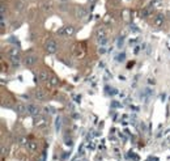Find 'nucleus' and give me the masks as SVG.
Here are the masks:
<instances>
[{"label":"nucleus","mask_w":170,"mask_h":161,"mask_svg":"<svg viewBox=\"0 0 170 161\" xmlns=\"http://www.w3.org/2000/svg\"><path fill=\"white\" fill-rule=\"evenodd\" d=\"M9 60L13 63V67H18L20 65V50L17 47H13L8 51Z\"/></svg>","instance_id":"1"},{"label":"nucleus","mask_w":170,"mask_h":161,"mask_svg":"<svg viewBox=\"0 0 170 161\" xmlns=\"http://www.w3.org/2000/svg\"><path fill=\"white\" fill-rule=\"evenodd\" d=\"M48 124V117L46 114H39V115L34 117V126L38 128H45Z\"/></svg>","instance_id":"2"},{"label":"nucleus","mask_w":170,"mask_h":161,"mask_svg":"<svg viewBox=\"0 0 170 161\" xmlns=\"http://www.w3.org/2000/svg\"><path fill=\"white\" fill-rule=\"evenodd\" d=\"M45 50L47 54H55L58 51V43L55 40H47L45 42Z\"/></svg>","instance_id":"3"},{"label":"nucleus","mask_w":170,"mask_h":161,"mask_svg":"<svg viewBox=\"0 0 170 161\" xmlns=\"http://www.w3.org/2000/svg\"><path fill=\"white\" fill-rule=\"evenodd\" d=\"M24 63H25L26 67H33L34 64H37L38 63V58L35 57V55H33V54H29V55H26L25 57Z\"/></svg>","instance_id":"4"},{"label":"nucleus","mask_w":170,"mask_h":161,"mask_svg":"<svg viewBox=\"0 0 170 161\" xmlns=\"http://www.w3.org/2000/svg\"><path fill=\"white\" fill-rule=\"evenodd\" d=\"M28 106V114L29 115H31L34 118V117H37L39 115V107L37 106V105H34V104H29L26 105Z\"/></svg>","instance_id":"5"},{"label":"nucleus","mask_w":170,"mask_h":161,"mask_svg":"<svg viewBox=\"0 0 170 161\" xmlns=\"http://www.w3.org/2000/svg\"><path fill=\"white\" fill-rule=\"evenodd\" d=\"M153 23H154V25H156V26H161L162 24L165 23L164 13H157L156 16H154V20H153Z\"/></svg>","instance_id":"6"},{"label":"nucleus","mask_w":170,"mask_h":161,"mask_svg":"<svg viewBox=\"0 0 170 161\" xmlns=\"http://www.w3.org/2000/svg\"><path fill=\"white\" fill-rule=\"evenodd\" d=\"M59 84H60V80L58 79L56 76H50V80L47 81V87H50V88H55V87H59Z\"/></svg>","instance_id":"7"},{"label":"nucleus","mask_w":170,"mask_h":161,"mask_svg":"<svg viewBox=\"0 0 170 161\" xmlns=\"http://www.w3.org/2000/svg\"><path fill=\"white\" fill-rule=\"evenodd\" d=\"M75 16H76V18H84L86 16V9L82 8V7H77L76 11H75Z\"/></svg>","instance_id":"8"},{"label":"nucleus","mask_w":170,"mask_h":161,"mask_svg":"<svg viewBox=\"0 0 170 161\" xmlns=\"http://www.w3.org/2000/svg\"><path fill=\"white\" fill-rule=\"evenodd\" d=\"M38 79L42 83H47L48 80H50V75H48V72H46V71H41V72H38Z\"/></svg>","instance_id":"9"},{"label":"nucleus","mask_w":170,"mask_h":161,"mask_svg":"<svg viewBox=\"0 0 170 161\" xmlns=\"http://www.w3.org/2000/svg\"><path fill=\"white\" fill-rule=\"evenodd\" d=\"M34 97L38 100V101H45L46 100V93L41 89H37V91L34 92Z\"/></svg>","instance_id":"10"},{"label":"nucleus","mask_w":170,"mask_h":161,"mask_svg":"<svg viewBox=\"0 0 170 161\" xmlns=\"http://www.w3.org/2000/svg\"><path fill=\"white\" fill-rule=\"evenodd\" d=\"M64 29H65V35H68V37H72V35H75V33H76V29L72 25L64 26Z\"/></svg>","instance_id":"11"},{"label":"nucleus","mask_w":170,"mask_h":161,"mask_svg":"<svg viewBox=\"0 0 170 161\" xmlns=\"http://www.w3.org/2000/svg\"><path fill=\"white\" fill-rule=\"evenodd\" d=\"M26 147H28L29 151H31V152H33V151H37L38 149V143H37V141H34V140H31V141H29V143H28V145H26Z\"/></svg>","instance_id":"12"},{"label":"nucleus","mask_w":170,"mask_h":161,"mask_svg":"<svg viewBox=\"0 0 170 161\" xmlns=\"http://www.w3.org/2000/svg\"><path fill=\"white\" fill-rule=\"evenodd\" d=\"M17 111L20 114H25L28 113V106L24 104H17Z\"/></svg>","instance_id":"13"},{"label":"nucleus","mask_w":170,"mask_h":161,"mask_svg":"<svg viewBox=\"0 0 170 161\" xmlns=\"http://www.w3.org/2000/svg\"><path fill=\"white\" fill-rule=\"evenodd\" d=\"M96 37H97V40H101V38H106V31H105V29H97Z\"/></svg>","instance_id":"14"},{"label":"nucleus","mask_w":170,"mask_h":161,"mask_svg":"<svg viewBox=\"0 0 170 161\" xmlns=\"http://www.w3.org/2000/svg\"><path fill=\"white\" fill-rule=\"evenodd\" d=\"M14 8H16V11L21 12V11H24V8H25V4H24L21 0H17L16 3H14Z\"/></svg>","instance_id":"15"},{"label":"nucleus","mask_w":170,"mask_h":161,"mask_svg":"<svg viewBox=\"0 0 170 161\" xmlns=\"http://www.w3.org/2000/svg\"><path fill=\"white\" fill-rule=\"evenodd\" d=\"M18 143H20L21 145H28V143H29V140H28V138H26V136H21L20 139H18Z\"/></svg>","instance_id":"16"},{"label":"nucleus","mask_w":170,"mask_h":161,"mask_svg":"<svg viewBox=\"0 0 170 161\" xmlns=\"http://www.w3.org/2000/svg\"><path fill=\"white\" fill-rule=\"evenodd\" d=\"M150 13H152V8H145V9H143L141 16L143 17H148V16H150Z\"/></svg>","instance_id":"17"},{"label":"nucleus","mask_w":170,"mask_h":161,"mask_svg":"<svg viewBox=\"0 0 170 161\" xmlns=\"http://www.w3.org/2000/svg\"><path fill=\"white\" fill-rule=\"evenodd\" d=\"M55 123H56V131H59L60 127H62V118H60V117H58V118H56V122H55Z\"/></svg>","instance_id":"18"},{"label":"nucleus","mask_w":170,"mask_h":161,"mask_svg":"<svg viewBox=\"0 0 170 161\" xmlns=\"http://www.w3.org/2000/svg\"><path fill=\"white\" fill-rule=\"evenodd\" d=\"M56 34L58 35H65V29H64V26L63 28H59L56 30Z\"/></svg>","instance_id":"19"},{"label":"nucleus","mask_w":170,"mask_h":161,"mask_svg":"<svg viewBox=\"0 0 170 161\" xmlns=\"http://www.w3.org/2000/svg\"><path fill=\"white\" fill-rule=\"evenodd\" d=\"M116 59H118L119 62H123V60L126 59V53H120V54L118 55V58H116Z\"/></svg>","instance_id":"20"},{"label":"nucleus","mask_w":170,"mask_h":161,"mask_svg":"<svg viewBox=\"0 0 170 161\" xmlns=\"http://www.w3.org/2000/svg\"><path fill=\"white\" fill-rule=\"evenodd\" d=\"M98 43H99L101 46L107 45V37H106V38H101V40H98Z\"/></svg>","instance_id":"21"},{"label":"nucleus","mask_w":170,"mask_h":161,"mask_svg":"<svg viewBox=\"0 0 170 161\" xmlns=\"http://www.w3.org/2000/svg\"><path fill=\"white\" fill-rule=\"evenodd\" d=\"M5 5L4 4H1V7H0V13H1V16H5Z\"/></svg>","instance_id":"22"},{"label":"nucleus","mask_w":170,"mask_h":161,"mask_svg":"<svg viewBox=\"0 0 170 161\" xmlns=\"http://www.w3.org/2000/svg\"><path fill=\"white\" fill-rule=\"evenodd\" d=\"M9 41H12V43H14V45L20 46V41H18V40H16V38H9Z\"/></svg>","instance_id":"23"},{"label":"nucleus","mask_w":170,"mask_h":161,"mask_svg":"<svg viewBox=\"0 0 170 161\" xmlns=\"http://www.w3.org/2000/svg\"><path fill=\"white\" fill-rule=\"evenodd\" d=\"M46 111H47V113H50V114H54L55 113V109H54V107H46Z\"/></svg>","instance_id":"24"},{"label":"nucleus","mask_w":170,"mask_h":161,"mask_svg":"<svg viewBox=\"0 0 170 161\" xmlns=\"http://www.w3.org/2000/svg\"><path fill=\"white\" fill-rule=\"evenodd\" d=\"M116 45H118L119 48L122 47V46H123V38H119V40H118V43H116Z\"/></svg>","instance_id":"25"},{"label":"nucleus","mask_w":170,"mask_h":161,"mask_svg":"<svg viewBox=\"0 0 170 161\" xmlns=\"http://www.w3.org/2000/svg\"><path fill=\"white\" fill-rule=\"evenodd\" d=\"M7 152H8V149H7V148L3 145V147H1V155L5 156V153H7Z\"/></svg>","instance_id":"26"},{"label":"nucleus","mask_w":170,"mask_h":161,"mask_svg":"<svg viewBox=\"0 0 170 161\" xmlns=\"http://www.w3.org/2000/svg\"><path fill=\"white\" fill-rule=\"evenodd\" d=\"M148 83H149L150 85H154V80H152V79H149V80H148Z\"/></svg>","instance_id":"27"},{"label":"nucleus","mask_w":170,"mask_h":161,"mask_svg":"<svg viewBox=\"0 0 170 161\" xmlns=\"http://www.w3.org/2000/svg\"><path fill=\"white\" fill-rule=\"evenodd\" d=\"M133 64H135V62H130V64H128L127 67H128V68H131V67H133Z\"/></svg>","instance_id":"28"},{"label":"nucleus","mask_w":170,"mask_h":161,"mask_svg":"<svg viewBox=\"0 0 170 161\" xmlns=\"http://www.w3.org/2000/svg\"><path fill=\"white\" fill-rule=\"evenodd\" d=\"M139 50H140V47H135V54H139Z\"/></svg>","instance_id":"29"},{"label":"nucleus","mask_w":170,"mask_h":161,"mask_svg":"<svg viewBox=\"0 0 170 161\" xmlns=\"http://www.w3.org/2000/svg\"><path fill=\"white\" fill-rule=\"evenodd\" d=\"M165 98H166V96H165V93H164V94L161 96V101H165Z\"/></svg>","instance_id":"30"},{"label":"nucleus","mask_w":170,"mask_h":161,"mask_svg":"<svg viewBox=\"0 0 170 161\" xmlns=\"http://www.w3.org/2000/svg\"><path fill=\"white\" fill-rule=\"evenodd\" d=\"M60 1H62V3H65V1H68V0H60Z\"/></svg>","instance_id":"31"},{"label":"nucleus","mask_w":170,"mask_h":161,"mask_svg":"<svg viewBox=\"0 0 170 161\" xmlns=\"http://www.w3.org/2000/svg\"><path fill=\"white\" fill-rule=\"evenodd\" d=\"M152 161H158V160H157V158H153V160Z\"/></svg>","instance_id":"32"},{"label":"nucleus","mask_w":170,"mask_h":161,"mask_svg":"<svg viewBox=\"0 0 170 161\" xmlns=\"http://www.w3.org/2000/svg\"><path fill=\"white\" fill-rule=\"evenodd\" d=\"M154 1H160V0H154Z\"/></svg>","instance_id":"33"},{"label":"nucleus","mask_w":170,"mask_h":161,"mask_svg":"<svg viewBox=\"0 0 170 161\" xmlns=\"http://www.w3.org/2000/svg\"><path fill=\"white\" fill-rule=\"evenodd\" d=\"M90 1H96V0H90Z\"/></svg>","instance_id":"34"}]
</instances>
